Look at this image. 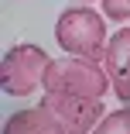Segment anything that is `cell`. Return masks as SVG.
<instances>
[{
  "mask_svg": "<svg viewBox=\"0 0 130 134\" xmlns=\"http://www.w3.org/2000/svg\"><path fill=\"white\" fill-rule=\"evenodd\" d=\"M55 41L62 52L69 55H79V59H103L106 52V41H110V31H106V14L92 10L89 4L86 7H69L58 14L55 21Z\"/></svg>",
  "mask_w": 130,
  "mask_h": 134,
  "instance_id": "1",
  "label": "cell"
},
{
  "mask_svg": "<svg viewBox=\"0 0 130 134\" xmlns=\"http://www.w3.org/2000/svg\"><path fill=\"white\" fill-rule=\"evenodd\" d=\"M4 134H62V127H58L55 117H51L48 107L38 103V107H31V110L10 114L7 124H4Z\"/></svg>",
  "mask_w": 130,
  "mask_h": 134,
  "instance_id": "6",
  "label": "cell"
},
{
  "mask_svg": "<svg viewBox=\"0 0 130 134\" xmlns=\"http://www.w3.org/2000/svg\"><path fill=\"white\" fill-rule=\"evenodd\" d=\"M82 4H96V0H82Z\"/></svg>",
  "mask_w": 130,
  "mask_h": 134,
  "instance_id": "9",
  "label": "cell"
},
{
  "mask_svg": "<svg viewBox=\"0 0 130 134\" xmlns=\"http://www.w3.org/2000/svg\"><path fill=\"white\" fill-rule=\"evenodd\" d=\"M92 134H130V107H120V110H106L103 120L92 127Z\"/></svg>",
  "mask_w": 130,
  "mask_h": 134,
  "instance_id": "7",
  "label": "cell"
},
{
  "mask_svg": "<svg viewBox=\"0 0 130 134\" xmlns=\"http://www.w3.org/2000/svg\"><path fill=\"white\" fill-rule=\"evenodd\" d=\"M106 90H113L110 76L103 69V62H96V59H79V55L55 59L45 76V93H72V96L103 100Z\"/></svg>",
  "mask_w": 130,
  "mask_h": 134,
  "instance_id": "2",
  "label": "cell"
},
{
  "mask_svg": "<svg viewBox=\"0 0 130 134\" xmlns=\"http://www.w3.org/2000/svg\"><path fill=\"white\" fill-rule=\"evenodd\" d=\"M103 69L110 76L113 96H120L123 103H130V28H120L110 35L106 52H103Z\"/></svg>",
  "mask_w": 130,
  "mask_h": 134,
  "instance_id": "5",
  "label": "cell"
},
{
  "mask_svg": "<svg viewBox=\"0 0 130 134\" xmlns=\"http://www.w3.org/2000/svg\"><path fill=\"white\" fill-rule=\"evenodd\" d=\"M110 21H130V0H99Z\"/></svg>",
  "mask_w": 130,
  "mask_h": 134,
  "instance_id": "8",
  "label": "cell"
},
{
  "mask_svg": "<svg viewBox=\"0 0 130 134\" xmlns=\"http://www.w3.org/2000/svg\"><path fill=\"white\" fill-rule=\"evenodd\" d=\"M48 52L41 45H14L7 48L0 62V86L7 96H31L34 90H45V76L51 69Z\"/></svg>",
  "mask_w": 130,
  "mask_h": 134,
  "instance_id": "3",
  "label": "cell"
},
{
  "mask_svg": "<svg viewBox=\"0 0 130 134\" xmlns=\"http://www.w3.org/2000/svg\"><path fill=\"white\" fill-rule=\"evenodd\" d=\"M41 103L51 110V117L58 120L62 134H92V127L103 120V114H106L103 100L72 96V93H45Z\"/></svg>",
  "mask_w": 130,
  "mask_h": 134,
  "instance_id": "4",
  "label": "cell"
}]
</instances>
